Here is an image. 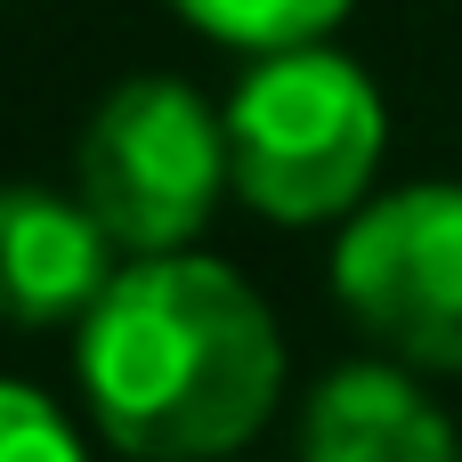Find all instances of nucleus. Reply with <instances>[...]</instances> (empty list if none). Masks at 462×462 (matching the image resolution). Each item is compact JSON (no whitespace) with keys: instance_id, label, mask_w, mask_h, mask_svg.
<instances>
[{"instance_id":"nucleus-1","label":"nucleus","mask_w":462,"mask_h":462,"mask_svg":"<svg viewBox=\"0 0 462 462\" xmlns=\"http://www.w3.org/2000/svg\"><path fill=\"white\" fill-rule=\"evenodd\" d=\"M73 374L114 455L219 462L268 422L284 390V333L227 260L171 252L130 260L106 284L81 317Z\"/></svg>"},{"instance_id":"nucleus-7","label":"nucleus","mask_w":462,"mask_h":462,"mask_svg":"<svg viewBox=\"0 0 462 462\" xmlns=\"http://www.w3.org/2000/svg\"><path fill=\"white\" fill-rule=\"evenodd\" d=\"M171 16H187L203 41L219 49H252V57H276V49H309L325 41L349 0H162Z\"/></svg>"},{"instance_id":"nucleus-6","label":"nucleus","mask_w":462,"mask_h":462,"mask_svg":"<svg viewBox=\"0 0 462 462\" xmlns=\"http://www.w3.org/2000/svg\"><path fill=\"white\" fill-rule=\"evenodd\" d=\"M300 462H455V422L398 365H341L300 414Z\"/></svg>"},{"instance_id":"nucleus-5","label":"nucleus","mask_w":462,"mask_h":462,"mask_svg":"<svg viewBox=\"0 0 462 462\" xmlns=\"http://www.w3.org/2000/svg\"><path fill=\"white\" fill-rule=\"evenodd\" d=\"M114 236L81 195L49 187H0V325L8 333H49L81 325L106 284H114Z\"/></svg>"},{"instance_id":"nucleus-2","label":"nucleus","mask_w":462,"mask_h":462,"mask_svg":"<svg viewBox=\"0 0 462 462\" xmlns=\"http://www.w3.org/2000/svg\"><path fill=\"white\" fill-rule=\"evenodd\" d=\"M219 122H227L236 195L276 227H317L357 211L390 146L382 89L365 81V65H349L325 41L260 57Z\"/></svg>"},{"instance_id":"nucleus-3","label":"nucleus","mask_w":462,"mask_h":462,"mask_svg":"<svg viewBox=\"0 0 462 462\" xmlns=\"http://www.w3.org/2000/svg\"><path fill=\"white\" fill-rule=\"evenodd\" d=\"M73 187L130 260H171L203 236L219 195L236 187L227 171V122L171 73L114 81L81 130Z\"/></svg>"},{"instance_id":"nucleus-8","label":"nucleus","mask_w":462,"mask_h":462,"mask_svg":"<svg viewBox=\"0 0 462 462\" xmlns=\"http://www.w3.org/2000/svg\"><path fill=\"white\" fill-rule=\"evenodd\" d=\"M0 462H89V455H81L73 422H65L41 390L0 382Z\"/></svg>"},{"instance_id":"nucleus-4","label":"nucleus","mask_w":462,"mask_h":462,"mask_svg":"<svg viewBox=\"0 0 462 462\" xmlns=\"http://www.w3.org/2000/svg\"><path fill=\"white\" fill-rule=\"evenodd\" d=\"M333 300L422 374H462V187H398L349 211Z\"/></svg>"}]
</instances>
